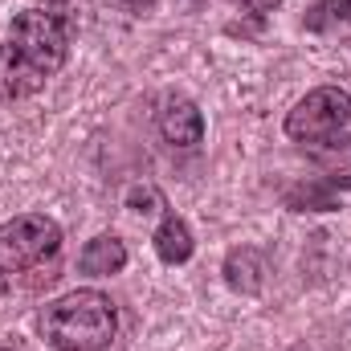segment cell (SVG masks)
Returning <instances> with one entry per match:
<instances>
[{
    "label": "cell",
    "mask_w": 351,
    "mask_h": 351,
    "mask_svg": "<svg viewBox=\"0 0 351 351\" xmlns=\"http://www.w3.org/2000/svg\"><path fill=\"white\" fill-rule=\"evenodd\" d=\"M348 123H351V94L339 86H319L286 114V135L298 139V143H327Z\"/></svg>",
    "instance_id": "4"
},
{
    "label": "cell",
    "mask_w": 351,
    "mask_h": 351,
    "mask_svg": "<svg viewBox=\"0 0 351 351\" xmlns=\"http://www.w3.org/2000/svg\"><path fill=\"white\" fill-rule=\"evenodd\" d=\"M225 278H229V286L233 290H241V294H258L265 282V258L258 250H233L229 254V262H225Z\"/></svg>",
    "instance_id": "8"
},
{
    "label": "cell",
    "mask_w": 351,
    "mask_h": 351,
    "mask_svg": "<svg viewBox=\"0 0 351 351\" xmlns=\"http://www.w3.org/2000/svg\"><path fill=\"white\" fill-rule=\"evenodd\" d=\"M41 331L58 351H106L119 331V315L102 290H74L45 306Z\"/></svg>",
    "instance_id": "1"
},
{
    "label": "cell",
    "mask_w": 351,
    "mask_h": 351,
    "mask_svg": "<svg viewBox=\"0 0 351 351\" xmlns=\"http://www.w3.org/2000/svg\"><path fill=\"white\" fill-rule=\"evenodd\" d=\"M306 29L331 33V29H351V0H319L306 12Z\"/></svg>",
    "instance_id": "10"
},
{
    "label": "cell",
    "mask_w": 351,
    "mask_h": 351,
    "mask_svg": "<svg viewBox=\"0 0 351 351\" xmlns=\"http://www.w3.org/2000/svg\"><path fill=\"white\" fill-rule=\"evenodd\" d=\"M156 254L168 265H184L192 258V229L176 217V213H164L160 229H156Z\"/></svg>",
    "instance_id": "9"
},
{
    "label": "cell",
    "mask_w": 351,
    "mask_h": 351,
    "mask_svg": "<svg viewBox=\"0 0 351 351\" xmlns=\"http://www.w3.org/2000/svg\"><path fill=\"white\" fill-rule=\"evenodd\" d=\"M286 204L290 208H335V188L331 184H311V188H294L286 192Z\"/></svg>",
    "instance_id": "11"
},
{
    "label": "cell",
    "mask_w": 351,
    "mask_h": 351,
    "mask_svg": "<svg viewBox=\"0 0 351 351\" xmlns=\"http://www.w3.org/2000/svg\"><path fill=\"white\" fill-rule=\"evenodd\" d=\"M241 4H245L250 12H274V8H278L282 0H241Z\"/></svg>",
    "instance_id": "13"
},
{
    "label": "cell",
    "mask_w": 351,
    "mask_h": 351,
    "mask_svg": "<svg viewBox=\"0 0 351 351\" xmlns=\"http://www.w3.org/2000/svg\"><path fill=\"white\" fill-rule=\"evenodd\" d=\"M70 37H74V16L66 12H49V8H29L12 21L8 41L49 78L66 66L70 53Z\"/></svg>",
    "instance_id": "3"
},
{
    "label": "cell",
    "mask_w": 351,
    "mask_h": 351,
    "mask_svg": "<svg viewBox=\"0 0 351 351\" xmlns=\"http://www.w3.org/2000/svg\"><path fill=\"white\" fill-rule=\"evenodd\" d=\"M41 86H45V74H41L12 41H4V45H0V98H4V102L29 98V94H37Z\"/></svg>",
    "instance_id": "6"
},
{
    "label": "cell",
    "mask_w": 351,
    "mask_h": 351,
    "mask_svg": "<svg viewBox=\"0 0 351 351\" xmlns=\"http://www.w3.org/2000/svg\"><path fill=\"white\" fill-rule=\"evenodd\" d=\"M123 265H127V245L114 233H98L94 241H86V250L78 254V269L82 274H94V278L119 274Z\"/></svg>",
    "instance_id": "7"
},
{
    "label": "cell",
    "mask_w": 351,
    "mask_h": 351,
    "mask_svg": "<svg viewBox=\"0 0 351 351\" xmlns=\"http://www.w3.org/2000/svg\"><path fill=\"white\" fill-rule=\"evenodd\" d=\"M131 208L135 213H156V208H164V200H160V192L156 188H131Z\"/></svg>",
    "instance_id": "12"
},
{
    "label": "cell",
    "mask_w": 351,
    "mask_h": 351,
    "mask_svg": "<svg viewBox=\"0 0 351 351\" xmlns=\"http://www.w3.org/2000/svg\"><path fill=\"white\" fill-rule=\"evenodd\" d=\"M327 184H331V188H351V176H339V172H335Z\"/></svg>",
    "instance_id": "14"
},
{
    "label": "cell",
    "mask_w": 351,
    "mask_h": 351,
    "mask_svg": "<svg viewBox=\"0 0 351 351\" xmlns=\"http://www.w3.org/2000/svg\"><path fill=\"white\" fill-rule=\"evenodd\" d=\"M62 254V229L45 213H25L12 217L0 229V290L21 282L25 274L49 265Z\"/></svg>",
    "instance_id": "2"
},
{
    "label": "cell",
    "mask_w": 351,
    "mask_h": 351,
    "mask_svg": "<svg viewBox=\"0 0 351 351\" xmlns=\"http://www.w3.org/2000/svg\"><path fill=\"white\" fill-rule=\"evenodd\" d=\"M160 135L172 147H196L204 139V114H200V106L192 98H184V94L164 98V106H160Z\"/></svg>",
    "instance_id": "5"
},
{
    "label": "cell",
    "mask_w": 351,
    "mask_h": 351,
    "mask_svg": "<svg viewBox=\"0 0 351 351\" xmlns=\"http://www.w3.org/2000/svg\"><path fill=\"white\" fill-rule=\"evenodd\" d=\"M0 351H21L16 343H0Z\"/></svg>",
    "instance_id": "15"
}]
</instances>
